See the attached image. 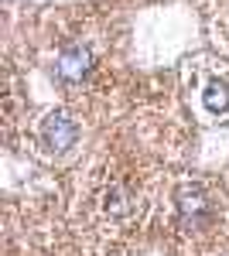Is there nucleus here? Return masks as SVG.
Listing matches in <instances>:
<instances>
[{"label":"nucleus","instance_id":"f257e3e1","mask_svg":"<svg viewBox=\"0 0 229 256\" xmlns=\"http://www.w3.org/2000/svg\"><path fill=\"white\" fill-rule=\"evenodd\" d=\"M79 120L65 110H48L38 120V147H45L48 154H65L72 150L79 140Z\"/></svg>","mask_w":229,"mask_h":256},{"label":"nucleus","instance_id":"f03ea898","mask_svg":"<svg viewBox=\"0 0 229 256\" xmlns=\"http://www.w3.org/2000/svg\"><path fill=\"white\" fill-rule=\"evenodd\" d=\"M93 68H96L93 52L86 44H79V41L76 44H65L55 58V76H58L62 86H82V82L93 76Z\"/></svg>","mask_w":229,"mask_h":256},{"label":"nucleus","instance_id":"7ed1b4c3","mask_svg":"<svg viewBox=\"0 0 229 256\" xmlns=\"http://www.w3.org/2000/svg\"><path fill=\"white\" fill-rule=\"evenodd\" d=\"M99 208L106 212V218L113 222H130V218L140 212V195L127 181H110L99 195Z\"/></svg>","mask_w":229,"mask_h":256},{"label":"nucleus","instance_id":"20e7f679","mask_svg":"<svg viewBox=\"0 0 229 256\" xmlns=\"http://www.w3.org/2000/svg\"><path fill=\"white\" fill-rule=\"evenodd\" d=\"M202 106L209 110L212 116L229 113V82L222 76H209L202 82Z\"/></svg>","mask_w":229,"mask_h":256}]
</instances>
